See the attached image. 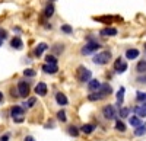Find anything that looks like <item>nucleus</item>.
<instances>
[{
  "mask_svg": "<svg viewBox=\"0 0 146 141\" xmlns=\"http://www.w3.org/2000/svg\"><path fill=\"white\" fill-rule=\"evenodd\" d=\"M25 141H34V138H32V137H31V135H28V137H27V138H25Z\"/></svg>",
  "mask_w": 146,
  "mask_h": 141,
  "instance_id": "obj_38",
  "label": "nucleus"
},
{
  "mask_svg": "<svg viewBox=\"0 0 146 141\" xmlns=\"http://www.w3.org/2000/svg\"><path fill=\"white\" fill-rule=\"evenodd\" d=\"M111 93H113V87L105 83V85H101V87H100L98 90L92 92L91 95L88 96V99H89V100H101V99L110 96Z\"/></svg>",
  "mask_w": 146,
  "mask_h": 141,
  "instance_id": "obj_1",
  "label": "nucleus"
},
{
  "mask_svg": "<svg viewBox=\"0 0 146 141\" xmlns=\"http://www.w3.org/2000/svg\"><path fill=\"white\" fill-rule=\"evenodd\" d=\"M45 63H50V64H57V58L54 55H47L45 57Z\"/></svg>",
  "mask_w": 146,
  "mask_h": 141,
  "instance_id": "obj_30",
  "label": "nucleus"
},
{
  "mask_svg": "<svg viewBox=\"0 0 146 141\" xmlns=\"http://www.w3.org/2000/svg\"><path fill=\"white\" fill-rule=\"evenodd\" d=\"M94 130H95V125H92V124H83L82 128H80V131L83 134H92Z\"/></svg>",
  "mask_w": 146,
  "mask_h": 141,
  "instance_id": "obj_19",
  "label": "nucleus"
},
{
  "mask_svg": "<svg viewBox=\"0 0 146 141\" xmlns=\"http://www.w3.org/2000/svg\"><path fill=\"white\" fill-rule=\"evenodd\" d=\"M10 47L12 48H15V50H22L23 48V42L19 37H15V38H12L10 41Z\"/></svg>",
  "mask_w": 146,
  "mask_h": 141,
  "instance_id": "obj_15",
  "label": "nucleus"
},
{
  "mask_svg": "<svg viewBox=\"0 0 146 141\" xmlns=\"http://www.w3.org/2000/svg\"><path fill=\"white\" fill-rule=\"evenodd\" d=\"M136 100L143 103L146 102V92H137V95H136Z\"/></svg>",
  "mask_w": 146,
  "mask_h": 141,
  "instance_id": "obj_26",
  "label": "nucleus"
},
{
  "mask_svg": "<svg viewBox=\"0 0 146 141\" xmlns=\"http://www.w3.org/2000/svg\"><path fill=\"white\" fill-rule=\"evenodd\" d=\"M143 47H145V50H146V42H145V45H143Z\"/></svg>",
  "mask_w": 146,
  "mask_h": 141,
  "instance_id": "obj_41",
  "label": "nucleus"
},
{
  "mask_svg": "<svg viewBox=\"0 0 146 141\" xmlns=\"http://www.w3.org/2000/svg\"><path fill=\"white\" fill-rule=\"evenodd\" d=\"M35 93L40 95V96H45L47 95V85L44 83V81H40V83L35 86Z\"/></svg>",
  "mask_w": 146,
  "mask_h": 141,
  "instance_id": "obj_13",
  "label": "nucleus"
},
{
  "mask_svg": "<svg viewBox=\"0 0 146 141\" xmlns=\"http://www.w3.org/2000/svg\"><path fill=\"white\" fill-rule=\"evenodd\" d=\"M7 140H9V134H5L0 137V141H7Z\"/></svg>",
  "mask_w": 146,
  "mask_h": 141,
  "instance_id": "obj_36",
  "label": "nucleus"
},
{
  "mask_svg": "<svg viewBox=\"0 0 146 141\" xmlns=\"http://www.w3.org/2000/svg\"><path fill=\"white\" fill-rule=\"evenodd\" d=\"M140 124H142V121H140V118H139L137 115H136V116H130V125H131V127L136 128V127H139Z\"/></svg>",
  "mask_w": 146,
  "mask_h": 141,
  "instance_id": "obj_23",
  "label": "nucleus"
},
{
  "mask_svg": "<svg viewBox=\"0 0 146 141\" xmlns=\"http://www.w3.org/2000/svg\"><path fill=\"white\" fill-rule=\"evenodd\" d=\"M101 48V44L100 42H96V41H94V39H91V41H88V44H85L83 45V48H82V54L83 55H89V54H94V52H96Z\"/></svg>",
  "mask_w": 146,
  "mask_h": 141,
  "instance_id": "obj_3",
  "label": "nucleus"
},
{
  "mask_svg": "<svg viewBox=\"0 0 146 141\" xmlns=\"http://www.w3.org/2000/svg\"><path fill=\"white\" fill-rule=\"evenodd\" d=\"M124 87L121 86L120 89H118V92H117V103L118 105H123V102H124Z\"/></svg>",
  "mask_w": 146,
  "mask_h": 141,
  "instance_id": "obj_21",
  "label": "nucleus"
},
{
  "mask_svg": "<svg viewBox=\"0 0 146 141\" xmlns=\"http://www.w3.org/2000/svg\"><path fill=\"white\" fill-rule=\"evenodd\" d=\"M101 81L100 80H96V79H91L89 81H88V90L89 92H95V90H98L100 87H101Z\"/></svg>",
  "mask_w": 146,
  "mask_h": 141,
  "instance_id": "obj_12",
  "label": "nucleus"
},
{
  "mask_svg": "<svg viewBox=\"0 0 146 141\" xmlns=\"http://www.w3.org/2000/svg\"><path fill=\"white\" fill-rule=\"evenodd\" d=\"M2 44H3V41H2V39H0V47H2Z\"/></svg>",
  "mask_w": 146,
  "mask_h": 141,
  "instance_id": "obj_40",
  "label": "nucleus"
},
{
  "mask_svg": "<svg viewBox=\"0 0 146 141\" xmlns=\"http://www.w3.org/2000/svg\"><path fill=\"white\" fill-rule=\"evenodd\" d=\"M118 113H120V118H126V116H129V113H130V109L129 108H121Z\"/></svg>",
  "mask_w": 146,
  "mask_h": 141,
  "instance_id": "obj_29",
  "label": "nucleus"
},
{
  "mask_svg": "<svg viewBox=\"0 0 146 141\" xmlns=\"http://www.w3.org/2000/svg\"><path fill=\"white\" fill-rule=\"evenodd\" d=\"M10 115H12V118H13L15 122H18V124L23 122V108L13 106V108L10 109Z\"/></svg>",
  "mask_w": 146,
  "mask_h": 141,
  "instance_id": "obj_5",
  "label": "nucleus"
},
{
  "mask_svg": "<svg viewBox=\"0 0 146 141\" xmlns=\"http://www.w3.org/2000/svg\"><path fill=\"white\" fill-rule=\"evenodd\" d=\"M63 48H64L63 44H62V45L57 44V45H54V47H53V51H54L56 54H60V52H63Z\"/></svg>",
  "mask_w": 146,
  "mask_h": 141,
  "instance_id": "obj_31",
  "label": "nucleus"
},
{
  "mask_svg": "<svg viewBox=\"0 0 146 141\" xmlns=\"http://www.w3.org/2000/svg\"><path fill=\"white\" fill-rule=\"evenodd\" d=\"M102 115H104V118H105V119H115V116H117L115 109H114L113 105H107V106H104V109H102Z\"/></svg>",
  "mask_w": 146,
  "mask_h": 141,
  "instance_id": "obj_7",
  "label": "nucleus"
},
{
  "mask_svg": "<svg viewBox=\"0 0 146 141\" xmlns=\"http://www.w3.org/2000/svg\"><path fill=\"white\" fill-rule=\"evenodd\" d=\"M2 100H3V93L0 92V102H2Z\"/></svg>",
  "mask_w": 146,
  "mask_h": 141,
  "instance_id": "obj_39",
  "label": "nucleus"
},
{
  "mask_svg": "<svg viewBox=\"0 0 146 141\" xmlns=\"http://www.w3.org/2000/svg\"><path fill=\"white\" fill-rule=\"evenodd\" d=\"M56 102L60 105V106H66V105L69 103V99H67V96L64 95V93L58 92V93H56Z\"/></svg>",
  "mask_w": 146,
  "mask_h": 141,
  "instance_id": "obj_11",
  "label": "nucleus"
},
{
  "mask_svg": "<svg viewBox=\"0 0 146 141\" xmlns=\"http://www.w3.org/2000/svg\"><path fill=\"white\" fill-rule=\"evenodd\" d=\"M136 70H137V73H145L146 71V60H140L136 66Z\"/></svg>",
  "mask_w": 146,
  "mask_h": 141,
  "instance_id": "obj_22",
  "label": "nucleus"
},
{
  "mask_svg": "<svg viewBox=\"0 0 146 141\" xmlns=\"http://www.w3.org/2000/svg\"><path fill=\"white\" fill-rule=\"evenodd\" d=\"M36 73H35V70H32V68H27V70H23V76L25 77H34Z\"/></svg>",
  "mask_w": 146,
  "mask_h": 141,
  "instance_id": "obj_28",
  "label": "nucleus"
},
{
  "mask_svg": "<svg viewBox=\"0 0 146 141\" xmlns=\"http://www.w3.org/2000/svg\"><path fill=\"white\" fill-rule=\"evenodd\" d=\"M145 134H146V125H145V124H140L139 127L135 128V135H136V137H142V135H145Z\"/></svg>",
  "mask_w": 146,
  "mask_h": 141,
  "instance_id": "obj_20",
  "label": "nucleus"
},
{
  "mask_svg": "<svg viewBox=\"0 0 146 141\" xmlns=\"http://www.w3.org/2000/svg\"><path fill=\"white\" fill-rule=\"evenodd\" d=\"M139 57V50L136 48H130L126 51V58L127 60H136V58Z\"/></svg>",
  "mask_w": 146,
  "mask_h": 141,
  "instance_id": "obj_17",
  "label": "nucleus"
},
{
  "mask_svg": "<svg viewBox=\"0 0 146 141\" xmlns=\"http://www.w3.org/2000/svg\"><path fill=\"white\" fill-rule=\"evenodd\" d=\"M67 132H69L70 135H73V137H78V135H79V130H78L75 125H70V127L67 128Z\"/></svg>",
  "mask_w": 146,
  "mask_h": 141,
  "instance_id": "obj_25",
  "label": "nucleus"
},
{
  "mask_svg": "<svg viewBox=\"0 0 146 141\" xmlns=\"http://www.w3.org/2000/svg\"><path fill=\"white\" fill-rule=\"evenodd\" d=\"M47 48H48V45H47L45 42L38 44V45L35 47V50H34V55H35V57H41V55H42V52H44Z\"/></svg>",
  "mask_w": 146,
  "mask_h": 141,
  "instance_id": "obj_14",
  "label": "nucleus"
},
{
  "mask_svg": "<svg viewBox=\"0 0 146 141\" xmlns=\"http://www.w3.org/2000/svg\"><path fill=\"white\" fill-rule=\"evenodd\" d=\"M42 71H44L45 74H56V73L58 71V67H57V64L45 63V64L42 66Z\"/></svg>",
  "mask_w": 146,
  "mask_h": 141,
  "instance_id": "obj_9",
  "label": "nucleus"
},
{
  "mask_svg": "<svg viewBox=\"0 0 146 141\" xmlns=\"http://www.w3.org/2000/svg\"><path fill=\"white\" fill-rule=\"evenodd\" d=\"M62 32H64V33H72V32H73V28L69 26V25H62Z\"/></svg>",
  "mask_w": 146,
  "mask_h": 141,
  "instance_id": "obj_32",
  "label": "nucleus"
},
{
  "mask_svg": "<svg viewBox=\"0 0 146 141\" xmlns=\"http://www.w3.org/2000/svg\"><path fill=\"white\" fill-rule=\"evenodd\" d=\"M51 2H53V0H51Z\"/></svg>",
  "mask_w": 146,
  "mask_h": 141,
  "instance_id": "obj_42",
  "label": "nucleus"
},
{
  "mask_svg": "<svg viewBox=\"0 0 146 141\" xmlns=\"http://www.w3.org/2000/svg\"><path fill=\"white\" fill-rule=\"evenodd\" d=\"M117 33H118V31L115 28H111V26H107V28H104V29L100 31L101 37H115Z\"/></svg>",
  "mask_w": 146,
  "mask_h": 141,
  "instance_id": "obj_10",
  "label": "nucleus"
},
{
  "mask_svg": "<svg viewBox=\"0 0 146 141\" xmlns=\"http://www.w3.org/2000/svg\"><path fill=\"white\" fill-rule=\"evenodd\" d=\"M57 119L62 121V122H66V121H67L66 112H64V111H58V112H57Z\"/></svg>",
  "mask_w": 146,
  "mask_h": 141,
  "instance_id": "obj_27",
  "label": "nucleus"
},
{
  "mask_svg": "<svg viewBox=\"0 0 146 141\" xmlns=\"http://www.w3.org/2000/svg\"><path fill=\"white\" fill-rule=\"evenodd\" d=\"M54 5L53 3H48L47 6H45V9H44V16L45 18H51L53 15H54Z\"/></svg>",
  "mask_w": 146,
  "mask_h": 141,
  "instance_id": "obj_18",
  "label": "nucleus"
},
{
  "mask_svg": "<svg viewBox=\"0 0 146 141\" xmlns=\"http://www.w3.org/2000/svg\"><path fill=\"white\" fill-rule=\"evenodd\" d=\"M6 38H7V32H6L5 29H0V39L5 41Z\"/></svg>",
  "mask_w": 146,
  "mask_h": 141,
  "instance_id": "obj_34",
  "label": "nucleus"
},
{
  "mask_svg": "<svg viewBox=\"0 0 146 141\" xmlns=\"http://www.w3.org/2000/svg\"><path fill=\"white\" fill-rule=\"evenodd\" d=\"M28 93H29V85L27 83L25 80H21L18 83V95L21 98H27Z\"/></svg>",
  "mask_w": 146,
  "mask_h": 141,
  "instance_id": "obj_6",
  "label": "nucleus"
},
{
  "mask_svg": "<svg viewBox=\"0 0 146 141\" xmlns=\"http://www.w3.org/2000/svg\"><path fill=\"white\" fill-rule=\"evenodd\" d=\"M35 102H36V99H35V98H29V99H28V102H27V103H23V105H25V106H28V108H32L34 105H35Z\"/></svg>",
  "mask_w": 146,
  "mask_h": 141,
  "instance_id": "obj_33",
  "label": "nucleus"
},
{
  "mask_svg": "<svg viewBox=\"0 0 146 141\" xmlns=\"http://www.w3.org/2000/svg\"><path fill=\"white\" fill-rule=\"evenodd\" d=\"M110 60H111V51H101V52H96L92 58V61L98 66H104L107 64Z\"/></svg>",
  "mask_w": 146,
  "mask_h": 141,
  "instance_id": "obj_2",
  "label": "nucleus"
},
{
  "mask_svg": "<svg viewBox=\"0 0 146 141\" xmlns=\"http://www.w3.org/2000/svg\"><path fill=\"white\" fill-rule=\"evenodd\" d=\"M115 130L120 131V132H124V131H126V124H124L123 121L118 119V121L115 122Z\"/></svg>",
  "mask_w": 146,
  "mask_h": 141,
  "instance_id": "obj_24",
  "label": "nucleus"
},
{
  "mask_svg": "<svg viewBox=\"0 0 146 141\" xmlns=\"http://www.w3.org/2000/svg\"><path fill=\"white\" fill-rule=\"evenodd\" d=\"M114 70H115V73H118V74L124 73L126 70H127V63L121 57H118L117 60H115V63H114Z\"/></svg>",
  "mask_w": 146,
  "mask_h": 141,
  "instance_id": "obj_8",
  "label": "nucleus"
},
{
  "mask_svg": "<svg viewBox=\"0 0 146 141\" xmlns=\"http://www.w3.org/2000/svg\"><path fill=\"white\" fill-rule=\"evenodd\" d=\"M135 112H136V115L139 116V118H145V116H146V102H143L142 105L136 106Z\"/></svg>",
  "mask_w": 146,
  "mask_h": 141,
  "instance_id": "obj_16",
  "label": "nucleus"
},
{
  "mask_svg": "<svg viewBox=\"0 0 146 141\" xmlns=\"http://www.w3.org/2000/svg\"><path fill=\"white\" fill-rule=\"evenodd\" d=\"M95 20H100V22H111V18H107V16H104V18H94Z\"/></svg>",
  "mask_w": 146,
  "mask_h": 141,
  "instance_id": "obj_35",
  "label": "nucleus"
},
{
  "mask_svg": "<svg viewBox=\"0 0 146 141\" xmlns=\"http://www.w3.org/2000/svg\"><path fill=\"white\" fill-rule=\"evenodd\" d=\"M137 81H139V83H146V77H139Z\"/></svg>",
  "mask_w": 146,
  "mask_h": 141,
  "instance_id": "obj_37",
  "label": "nucleus"
},
{
  "mask_svg": "<svg viewBox=\"0 0 146 141\" xmlns=\"http://www.w3.org/2000/svg\"><path fill=\"white\" fill-rule=\"evenodd\" d=\"M76 77H78V80L80 81V83H88V81L92 79V73L86 67H79L78 73H76Z\"/></svg>",
  "mask_w": 146,
  "mask_h": 141,
  "instance_id": "obj_4",
  "label": "nucleus"
}]
</instances>
